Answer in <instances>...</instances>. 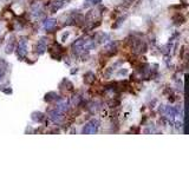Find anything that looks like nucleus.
<instances>
[{
  "label": "nucleus",
  "mask_w": 189,
  "mask_h": 177,
  "mask_svg": "<svg viewBox=\"0 0 189 177\" xmlns=\"http://www.w3.org/2000/svg\"><path fill=\"white\" fill-rule=\"evenodd\" d=\"M32 119L36 122H42L44 119V116L40 112H34V113H32Z\"/></svg>",
  "instance_id": "9d476101"
},
{
  "label": "nucleus",
  "mask_w": 189,
  "mask_h": 177,
  "mask_svg": "<svg viewBox=\"0 0 189 177\" xmlns=\"http://www.w3.org/2000/svg\"><path fill=\"white\" fill-rule=\"evenodd\" d=\"M64 1H65V0H54V1L52 3V5H51V7H50V11H51V13L57 12L59 8L63 7Z\"/></svg>",
  "instance_id": "0eeeda50"
},
{
  "label": "nucleus",
  "mask_w": 189,
  "mask_h": 177,
  "mask_svg": "<svg viewBox=\"0 0 189 177\" xmlns=\"http://www.w3.org/2000/svg\"><path fill=\"white\" fill-rule=\"evenodd\" d=\"M6 71H7V63L4 59H0V79H3Z\"/></svg>",
  "instance_id": "6e6552de"
},
{
  "label": "nucleus",
  "mask_w": 189,
  "mask_h": 177,
  "mask_svg": "<svg viewBox=\"0 0 189 177\" xmlns=\"http://www.w3.org/2000/svg\"><path fill=\"white\" fill-rule=\"evenodd\" d=\"M98 126H99V122L97 119H92L87 124H85V126L83 127V133L85 135H92L97 131L98 129Z\"/></svg>",
  "instance_id": "f257e3e1"
},
{
  "label": "nucleus",
  "mask_w": 189,
  "mask_h": 177,
  "mask_svg": "<svg viewBox=\"0 0 189 177\" xmlns=\"http://www.w3.org/2000/svg\"><path fill=\"white\" fill-rule=\"evenodd\" d=\"M0 30H1V25H0ZM0 32H1V31H0Z\"/></svg>",
  "instance_id": "f8f14e48"
},
{
  "label": "nucleus",
  "mask_w": 189,
  "mask_h": 177,
  "mask_svg": "<svg viewBox=\"0 0 189 177\" xmlns=\"http://www.w3.org/2000/svg\"><path fill=\"white\" fill-rule=\"evenodd\" d=\"M17 52H18V57L20 59H24L27 54V44L26 40H22L19 43L18 47H17Z\"/></svg>",
  "instance_id": "7ed1b4c3"
},
{
  "label": "nucleus",
  "mask_w": 189,
  "mask_h": 177,
  "mask_svg": "<svg viewBox=\"0 0 189 177\" xmlns=\"http://www.w3.org/2000/svg\"><path fill=\"white\" fill-rule=\"evenodd\" d=\"M46 47H47V45H46V39H45V38H42L38 42V44H37V52H38L39 54L44 53V52L46 51Z\"/></svg>",
  "instance_id": "39448f33"
},
{
  "label": "nucleus",
  "mask_w": 189,
  "mask_h": 177,
  "mask_svg": "<svg viewBox=\"0 0 189 177\" xmlns=\"http://www.w3.org/2000/svg\"><path fill=\"white\" fill-rule=\"evenodd\" d=\"M86 48H87V45H86V42L84 39H78V40L76 43H73V45H72V51L77 56H79L84 50H86Z\"/></svg>",
  "instance_id": "f03ea898"
},
{
  "label": "nucleus",
  "mask_w": 189,
  "mask_h": 177,
  "mask_svg": "<svg viewBox=\"0 0 189 177\" xmlns=\"http://www.w3.org/2000/svg\"><path fill=\"white\" fill-rule=\"evenodd\" d=\"M85 83H87V84H91L93 80H95V74L92 73V72H87L86 74H85Z\"/></svg>",
  "instance_id": "1a4fd4ad"
},
{
  "label": "nucleus",
  "mask_w": 189,
  "mask_h": 177,
  "mask_svg": "<svg viewBox=\"0 0 189 177\" xmlns=\"http://www.w3.org/2000/svg\"><path fill=\"white\" fill-rule=\"evenodd\" d=\"M56 25H57V20H56V19L54 18H50V19H47V20H45L44 28L47 30V31H51V30H53L56 27Z\"/></svg>",
  "instance_id": "423d86ee"
},
{
  "label": "nucleus",
  "mask_w": 189,
  "mask_h": 177,
  "mask_svg": "<svg viewBox=\"0 0 189 177\" xmlns=\"http://www.w3.org/2000/svg\"><path fill=\"white\" fill-rule=\"evenodd\" d=\"M102 0H85V4H84V6H93V5H96V4H98V3H101Z\"/></svg>",
  "instance_id": "9b49d317"
},
{
  "label": "nucleus",
  "mask_w": 189,
  "mask_h": 177,
  "mask_svg": "<svg viewBox=\"0 0 189 177\" xmlns=\"http://www.w3.org/2000/svg\"><path fill=\"white\" fill-rule=\"evenodd\" d=\"M64 112H62V111H59L58 109H56V110H52V111H50L48 112V116H50V118L53 121V122H61L63 118H64Z\"/></svg>",
  "instance_id": "20e7f679"
}]
</instances>
